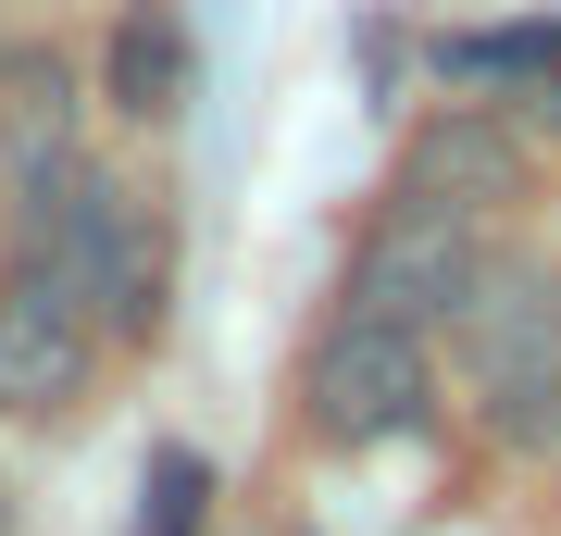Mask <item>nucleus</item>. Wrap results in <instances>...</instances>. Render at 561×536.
Segmentation results:
<instances>
[{"mask_svg":"<svg viewBox=\"0 0 561 536\" xmlns=\"http://www.w3.org/2000/svg\"><path fill=\"white\" fill-rule=\"evenodd\" d=\"M213 461L187 449V437H162L150 461H138V536H213Z\"/></svg>","mask_w":561,"mask_h":536,"instance_id":"9d476101","label":"nucleus"},{"mask_svg":"<svg viewBox=\"0 0 561 536\" xmlns=\"http://www.w3.org/2000/svg\"><path fill=\"white\" fill-rule=\"evenodd\" d=\"M0 275L76 299V312L113 338V362H125V350H150V338H162L175 225H162V199L125 175V162L76 150V162H50V175H25L13 199H0Z\"/></svg>","mask_w":561,"mask_h":536,"instance_id":"f257e3e1","label":"nucleus"},{"mask_svg":"<svg viewBox=\"0 0 561 536\" xmlns=\"http://www.w3.org/2000/svg\"><path fill=\"white\" fill-rule=\"evenodd\" d=\"M88 88H101L125 125H175L187 100H201V25H187L175 0H113L101 13V76Z\"/></svg>","mask_w":561,"mask_h":536,"instance_id":"0eeeda50","label":"nucleus"},{"mask_svg":"<svg viewBox=\"0 0 561 536\" xmlns=\"http://www.w3.org/2000/svg\"><path fill=\"white\" fill-rule=\"evenodd\" d=\"M76 150H88V62L50 38H13L0 50V199Z\"/></svg>","mask_w":561,"mask_h":536,"instance_id":"423d86ee","label":"nucleus"},{"mask_svg":"<svg viewBox=\"0 0 561 536\" xmlns=\"http://www.w3.org/2000/svg\"><path fill=\"white\" fill-rule=\"evenodd\" d=\"M449 399L500 461H561V262L549 250H512L474 275V299L449 312Z\"/></svg>","mask_w":561,"mask_h":536,"instance_id":"f03ea898","label":"nucleus"},{"mask_svg":"<svg viewBox=\"0 0 561 536\" xmlns=\"http://www.w3.org/2000/svg\"><path fill=\"white\" fill-rule=\"evenodd\" d=\"M486 262H500V225L437 213V199L387 187V199H375V225L350 238L337 299H375V312H400V324H424V338H449V312L474 299V275H486Z\"/></svg>","mask_w":561,"mask_h":536,"instance_id":"20e7f679","label":"nucleus"},{"mask_svg":"<svg viewBox=\"0 0 561 536\" xmlns=\"http://www.w3.org/2000/svg\"><path fill=\"white\" fill-rule=\"evenodd\" d=\"M113 338L50 287H13L0 275V424H62L88 387H101Z\"/></svg>","mask_w":561,"mask_h":536,"instance_id":"39448f33","label":"nucleus"},{"mask_svg":"<svg viewBox=\"0 0 561 536\" xmlns=\"http://www.w3.org/2000/svg\"><path fill=\"white\" fill-rule=\"evenodd\" d=\"M0 536H13V487H0Z\"/></svg>","mask_w":561,"mask_h":536,"instance_id":"9b49d317","label":"nucleus"},{"mask_svg":"<svg viewBox=\"0 0 561 536\" xmlns=\"http://www.w3.org/2000/svg\"><path fill=\"white\" fill-rule=\"evenodd\" d=\"M437 76H461V88H561V25H474V38H437Z\"/></svg>","mask_w":561,"mask_h":536,"instance_id":"1a4fd4ad","label":"nucleus"},{"mask_svg":"<svg viewBox=\"0 0 561 536\" xmlns=\"http://www.w3.org/2000/svg\"><path fill=\"white\" fill-rule=\"evenodd\" d=\"M400 187H412V199H437V213L512 225V199L537 187V162H524V138H512L500 113H437V125L400 150Z\"/></svg>","mask_w":561,"mask_h":536,"instance_id":"6e6552de","label":"nucleus"},{"mask_svg":"<svg viewBox=\"0 0 561 536\" xmlns=\"http://www.w3.org/2000/svg\"><path fill=\"white\" fill-rule=\"evenodd\" d=\"M0 50H13V38H0Z\"/></svg>","mask_w":561,"mask_h":536,"instance_id":"f8f14e48","label":"nucleus"},{"mask_svg":"<svg viewBox=\"0 0 561 536\" xmlns=\"http://www.w3.org/2000/svg\"><path fill=\"white\" fill-rule=\"evenodd\" d=\"M437 387H449V362H437L424 324L375 312V299H324V324H312V350H300V399H287V412H300L312 449L362 461V449L424 437V424H437Z\"/></svg>","mask_w":561,"mask_h":536,"instance_id":"7ed1b4c3","label":"nucleus"}]
</instances>
